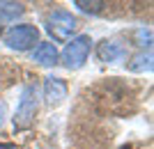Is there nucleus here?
<instances>
[{"label":"nucleus","instance_id":"obj_4","mask_svg":"<svg viewBox=\"0 0 154 149\" xmlns=\"http://www.w3.org/2000/svg\"><path fill=\"white\" fill-rule=\"evenodd\" d=\"M39 41V30L30 23H21V25H12L5 34V44L14 51H30L32 46Z\"/></svg>","mask_w":154,"mask_h":149},{"label":"nucleus","instance_id":"obj_2","mask_svg":"<svg viewBox=\"0 0 154 149\" xmlns=\"http://www.w3.org/2000/svg\"><path fill=\"white\" fill-rule=\"evenodd\" d=\"M90 48H92V39L90 34H78V37L69 39L67 46H64L62 51V62L67 69H81L85 64V60L90 55Z\"/></svg>","mask_w":154,"mask_h":149},{"label":"nucleus","instance_id":"obj_7","mask_svg":"<svg viewBox=\"0 0 154 149\" xmlns=\"http://www.w3.org/2000/svg\"><path fill=\"white\" fill-rule=\"evenodd\" d=\"M32 62H37V64H42V67L58 64V48H55V44H48V41L39 44L37 48L32 51Z\"/></svg>","mask_w":154,"mask_h":149},{"label":"nucleus","instance_id":"obj_3","mask_svg":"<svg viewBox=\"0 0 154 149\" xmlns=\"http://www.w3.org/2000/svg\"><path fill=\"white\" fill-rule=\"evenodd\" d=\"M76 28H78L76 16L71 12H67V9H53L46 16V30L53 34L55 41H67Z\"/></svg>","mask_w":154,"mask_h":149},{"label":"nucleus","instance_id":"obj_9","mask_svg":"<svg viewBox=\"0 0 154 149\" xmlns=\"http://www.w3.org/2000/svg\"><path fill=\"white\" fill-rule=\"evenodd\" d=\"M129 69L131 71H149L152 69V55H145V53H140V55H136L134 62H129Z\"/></svg>","mask_w":154,"mask_h":149},{"label":"nucleus","instance_id":"obj_12","mask_svg":"<svg viewBox=\"0 0 154 149\" xmlns=\"http://www.w3.org/2000/svg\"><path fill=\"white\" fill-rule=\"evenodd\" d=\"M0 149H16V145H12V142H0Z\"/></svg>","mask_w":154,"mask_h":149},{"label":"nucleus","instance_id":"obj_5","mask_svg":"<svg viewBox=\"0 0 154 149\" xmlns=\"http://www.w3.org/2000/svg\"><path fill=\"white\" fill-rule=\"evenodd\" d=\"M97 53H99V60H101V62L113 64V62L124 60L127 46H124L122 41H117V39H103L101 44H99V48H97Z\"/></svg>","mask_w":154,"mask_h":149},{"label":"nucleus","instance_id":"obj_6","mask_svg":"<svg viewBox=\"0 0 154 149\" xmlns=\"http://www.w3.org/2000/svg\"><path fill=\"white\" fill-rule=\"evenodd\" d=\"M67 83H64L62 78H46V83H44V99H46V103L51 106V108H55V106H60L67 99Z\"/></svg>","mask_w":154,"mask_h":149},{"label":"nucleus","instance_id":"obj_1","mask_svg":"<svg viewBox=\"0 0 154 149\" xmlns=\"http://www.w3.org/2000/svg\"><path fill=\"white\" fill-rule=\"evenodd\" d=\"M39 108V90L37 85H26L21 90V99L19 106H16V112H14V129H30V124L35 122V115H37Z\"/></svg>","mask_w":154,"mask_h":149},{"label":"nucleus","instance_id":"obj_11","mask_svg":"<svg viewBox=\"0 0 154 149\" xmlns=\"http://www.w3.org/2000/svg\"><path fill=\"white\" fill-rule=\"evenodd\" d=\"M5 117H7V103L0 101V129H2V124H5Z\"/></svg>","mask_w":154,"mask_h":149},{"label":"nucleus","instance_id":"obj_8","mask_svg":"<svg viewBox=\"0 0 154 149\" xmlns=\"http://www.w3.org/2000/svg\"><path fill=\"white\" fill-rule=\"evenodd\" d=\"M23 12L26 9L21 2H0V28L14 23L19 16H23Z\"/></svg>","mask_w":154,"mask_h":149},{"label":"nucleus","instance_id":"obj_10","mask_svg":"<svg viewBox=\"0 0 154 149\" xmlns=\"http://www.w3.org/2000/svg\"><path fill=\"white\" fill-rule=\"evenodd\" d=\"M74 7H78L81 12H88V14H99L103 9V2H83V0H76Z\"/></svg>","mask_w":154,"mask_h":149}]
</instances>
